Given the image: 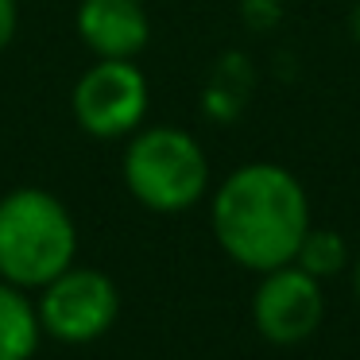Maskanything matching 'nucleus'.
Instances as JSON below:
<instances>
[{
  "label": "nucleus",
  "instance_id": "1",
  "mask_svg": "<svg viewBox=\"0 0 360 360\" xmlns=\"http://www.w3.org/2000/svg\"><path fill=\"white\" fill-rule=\"evenodd\" d=\"M210 221L221 252L248 271H275L295 264L310 229V198L298 174L279 163H244L217 186Z\"/></svg>",
  "mask_w": 360,
  "mask_h": 360
},
{
  "label": "nucleus",
  "instance_id": "2",
  "mask_svg": "<svg viewBox=\"0 0 360 360\" xmlns=\"http://www.w3.org/2000/svg\"><path fill=\"white\" fill-rule=\"evenodd\" d=\"M78 256V225L58 194L20 186L0 198V279L39 290Z\"/></svg>",
  "mask_w": 360,
  "mask_h": 360
},
{
  "label": "nucleus",
  "instance_id": "3",
  "mask_svg": "<svg viewBox=\"0 0 360 360\" xmlns=\"http://www.w3.org/2000/svg\"><path fill=\"white\" fill-rule=\"evenodd\" d=\"M124 186L151 213H186L210 190V159L198 136L174 124L136 128L120 159Z\"/></svg>",
  "mask_w": 360,
  "mask_h": 360
},
{
  "label": "nucleus",
  "instance_id": "4",
  "mask_svg": "<svg viewBox=\"0 0 360 360\" xmlns=\"http://www.w3.org/2000/svg\"><path fill=\"white\" fill-rule=\"evenodd\" d=\"M151 105V89L136 58H94V66L82 70L70 94L74 124L89 140H128L136 128H143Z\"/></svg>",
  "mask_w": 360,
  "mask_h": 360
},
{
  "label": "nucleus",
  "instance_id": "5",
  "mask_svg": "<svg viewBox=\"0 0 360 360\" xmlns=\"http://www.w3.org/2000/svg\"><path fill=\"white\" fill-rule=\"evenodd\" d=\"M35 314L43 337H55L63 345H89L112 329L120 314V290L97 267L70 264L47 287H39Z\"/></svg>",
  "mask_w": 360,
  "mask_h": 360
},
{
  "label": "nucleus",
  "instance_id": "6",
  "mask_svg": "<svg viewBox=\"0 0 360 360\" xmlns=\"http://www.w3.org/2000/svg\"><path fill=\"white\" fill-rule=\"evenodd\" d=\"M326 318V295L321 279L306 275L298 264H283L264 271L256 295H252V321L259 337L271 345H298L318 333Z\"/></svg>",
  "mask_w": 360,
  "mask_h": 360
},
{
  "label": "nucleus",
  "instance_id": "7",
  "mask_svg": "<svg viewBox=\"0 0 360 360\" xmlns=\"http://www.w3.org/2000/svg\"><path fill=\"white\" fill-rule=\"evenodd\" d=\"M78 39L94 58H136L151 39L143 0H82Z\"/></svg>",
  "mask_w": 360,
  "mask_h": 360
},
{
  "label": "nucleus",
  "instance_id": "8",
  "mask_svg": "<svg viewBox=\"0 0 360 360\" xmlns=\"http://www.w3.org/2000/svg\"><path fill=\"white\" fill-rule=\"evenodd\" d=\"M39 337V314L27 290L0 279V360H32Z\"/></svg>",
  "mask_w": 360,
  "mask_h": 360
},
{
  "label": "nucleus",
  "instance_id": "9",
  "mask_svg": "<svg viewBox=\"0 0 360 360\" xmlns=\"http://www.w3.org/2000/svg\"><path fill=\"white\" fill-rule=\"evenodd\" d=\"M295 264L302 267L306 275H314V279H333V275L345 271V264H349V244H345L341 233H333V229H306L302 244H298L295 252Z\"/></svg>",
  "mask_w": 360,
  "mask_h": 360
},
{
  "label": "nucleus",
  "instance_id": "10",
  "mask_svg": "<svg viewBox=\"0 0 360 360\" xmlns=\"http://www.w3.org/2000/svg\"><path fill=\"white\" fill-rule=\"evenodd\" d=\"M244 20L252 27H275L279 24V0H244Z\"/></svg>",
  "mask_w": 360,
  "mask_h": 360
},
{
  "label": "nucleus",
  "instance_id": "11",
  "mask_svg": "<svg viewBox=\"0 0 360 360\" xmlns=\"http://www.w3.org/2000/svg\"><path fill=\"white\" fill-rule=\"evenodd\" d=\"M16 27H20V4L16 0H0V55L12 47Z\"/></svg>",
  "mask_w": 360,
  "mask_h": 360
},
{
  "label": "nucleus",
  "instance_id": "12",
  "mask_svg": "<svg viewBox=\"0 0 360 360\" xmlns=\"http://www.w3.org/2000/svg\"><path fill=\"white\" fill-rule=\"evenodd\" d=\"M352 39L360 47V0H356V8H352Z\"/></svg>",
  "mask_w": 360,
  "mask_h": 360
},
{
  "label": "nucleus",
  "instance_id": "13",
  "mask_svg": "<svg viewBox=\"0 0 360 360\" xmlns=\"http://www.w3.org/2000/svg\"><path fill=\"white\" fill-rule=\"evenodd\" d=\"M352 290H356V298H360V259H356V267H352Z\"/></svg>",
  "mask_w": 360,
  "mask_h": 360
}]
</instances>
